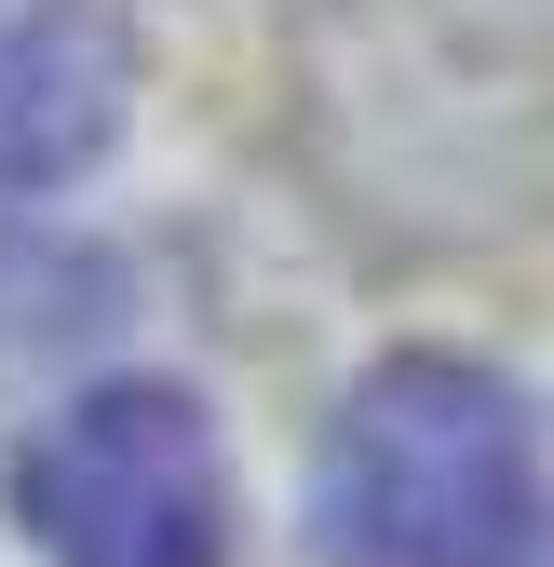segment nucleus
Returning <instances> with one entry per match:
<instances>
[{"instance_id":"obj_1","label":"nucleus","mask_w":554,"mask_h":567,"mask_svg":"<svg viewBox=\"0 0 554 567\" xmlns=\"http://www.w3.org/2000/svg\"><path fill=\"white\" fill-rule=\"evenodd\" d=\"M311 514L352 567H554V460L514 379L392 351L338 405Z\"/></svg>"},{"instance_id":"obj_3","label":"nucleus","mask_w":554,"mask_h":567,"mask_svg":"<svg viewBox=\"0 0 554 567\" xmlns=\"http://www.w3.org/2000/svg\"><path fill=\"white\" fill-rule=\"evenodd\" d=\"M135 95V28L109 0H0V189L82 176Z\"/></svg>"},{"instance_id":"obj_2","label":"nucleus","mask_w":554,"mask_h":567,"mask_svg":"<svg viewBox=\"0 0 554 567\" xmlns=\"http://www.w3.org/2000/svg\"><path fill=\"white\" fill-rule=\"evenodd\" d=\"M41 567H230V446L176 379H95L14 446Z\"/></svg>"}]
</instances>
